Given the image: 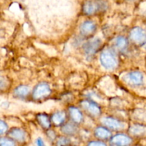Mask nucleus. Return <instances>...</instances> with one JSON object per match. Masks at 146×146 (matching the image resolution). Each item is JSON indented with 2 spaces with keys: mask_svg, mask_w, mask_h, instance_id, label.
I'll use <instances>...</instances> for the list:
<instances>
[{
  "mask_svg": "<svg viewBox=\"0 0 146 146\" xmlns=\"http://www.w3.org/2000/svg\"><path fill=\"white\" fill-rule=\"evenodd\" d=\"M36 143L38 145H44V142H43L41 138H38L36 141Z\"/></svg>",
  "mask_w": 146,
  "mask_h": 146,
  "instance_id": "25",
  "label": "nucleus"
},
{
  "mask_svg": "<svg viewBox=\"0 0 146 146\" xmlns=\"http://www.w3.org/2000/svg\"><path fill=\"white\" fill-rule=\"evenodd\" d=\"M100 61L103 66L107 69H113L117 66L116 57L110 50H106L101 54Z\"/></svg>",
  "mask_w": 146,
  "mask_h": 146,
  "instance_id": "2",
  "label": "nucleus"
},
{
  "mask_svg": "<svg viewBox=\"0 0 146 146\" xmlns=\"http://www.w3.org/2000/svg\"><path fill=\"white\" fill-rule=\"evenodd\" d=\"M70 113H71V116L74 122H81V120H82V114L81 113L79 110L76 108H70Z\"/></svg>",
  "mask_w": 146,
  "mask_h": 146,
  "instance_id": "13",
  "label": "nucleus"
},
{
  "mask_svg": "<svg viewBox=\"0 0 146 146\" xmlns=\"http://www.w3.org/2000/svg\"><path fill=\"white\" fill-rule=\"evenodd\" d=\"M7 81L6 78L1 75H0V91L4 90L7 87Z\"/></svg>",
  "mask_w": 146,
  "mask_h": 146,
  "instance_id": "22",
  "label": "nucleus"
},
{
  "mask_svg": "<svg viewBox=\"0 0 146 146\" xmlns=\"http://www.w3.org/2000/svg\"><path fill=\"white\" fill-rule=\"evenodd\" d=\"M101 44H102V41L99 38H94L84 44V49L86 54H94L98 51Z\"/></svg>",
  "mask_w": 146,
  "mask_h": 146,
  "instance_id": "4",
  "label": "nucleus"
},
{
  "mask_svg": "<svg viewBox=\"0 0 146 146\" xmlns=\"http://www.w3.org/2000/svg\"><path fill=\"white\" fill-rule=\"evenodd\" d=\"M8 130V126L4 121L0 120V135L4 134Z\"/></svg>",
  "mask_w": 146,
  "mask_h": 146,
  "instance_id": "21",
  "label": "nucleus"
},
{
  "mask_svg": "<svg viewBox=\"0 0 146 146\" xmlns=\"http://www.w3.org/2000/svg\"><path fill=\"white\" fill-rule=\"evenodd\" d=\"M38 121L44 128H48L50 126V121L48 117L44 114H41L38 115Z\"/></svg>",
  "mask_w": 146,
  "mask_h": 146,
  "instance_id": "17",
  "label": "nucleus"
},
{
  "mask_svg": "<svg viewBox=\"0 0 146 146\" xmlns=\"http://www.w3.org/2000/svg\"><path fill=\"white\" fill-rule=\"evenodd\" d=\"M128 45L126 38L123 36H119L115 39V46L119 49H124Z\"/></svg>",
  "mask_w": 146,
  "mask_h": 146,
  "instance_id": "18",
  "label": "nucleus"
},
{
  "mask_svg": "<svg viewBox=\"0 0 146 146\" xmlns=\"http://www.w3.org/2000/svg\"><path fill=\"white\" fill-rule=\"evenodd\" d=\"M89 145H98V146H105L106 144L104 143H101V142H91L88 144Z\"/></svg>",
  "mask_w": 146,
  "mask_h": 146,
  "instance_id": "24",
  "label": "nucleus"
},
{
  "mask_svg": "<svg viewBox=\"0 0 146 146\" xmlns=\"http://www.w3.org/2000/svg\"><path fill=\"white\" fill-rule=\"evenodd\" d=\"M96 136L98 137L100 139H107L111 136V133L109 131L104 128H98L95 131Z\"/></svg>",
  "mask_w": 146,
  "mask_h": 146,
  "instance_id": "12",
  "label": "nucleus"
},
{
  "mask_svg": "<svg viewBox=\"0 0 146 146\" xmlns=\"http://www.w3.org/2000/svg\"><path fill=\"white\" fill-rule=\"evenodd\" d=\"M66 118V114L64 112H58L54 114L52 117V121L55 125H58L62 123Z\"/></svg>",
  "mask_w": 146,
  "mask_h": 146,
  "instance_id": "14",
  "label": "nucleus"
},
{
  "mask_svg": "<svg viewBox=\"0 0 146 146\" xmlns=\"http://www.w3.org/2000/svg\"><path fill=\"white\" fill-rule=\"evenodd\" d=\"M145 131L146 129L144 126L136 125L131 127L129 130V132L133 135H141L142 134L145 133Z\"/></svg>",
  "mask_w": 146,
  "mask_h": 146,
  "instance_id": "15",
  "label": "nucleus"
},
{
  "mask_svg": "<svg viewBox=\"0 0 146 146\" xmlns=\"http://www.w3.org/2000/svg\"><path fill=\"white\" fill-rule=\"evenodd\" d=\"M102 122L108 128L113 130H121L123 128L124 124L120 122L118 120H115L112 118H105L102 120Z\"/></svg>",
  "mask_w": 146,
  "mask_h": 146,
  "instance_id": "7",
  "label": "nucleus"
},
{
  "mask_svg": "<svg viewBox=\"0 0 146 146\" xmlns=\"http://www.w3.org/2000/svg\"><path fill=\"white\" fill-rule=\"evenodd\" d=\"M9 135L13 139L16 140L19 142L25 141L26 134L22 130L19 129V128H12L11 131L9 132Z\"/></svg>",
  "mask_w": 146,
  "mask_h": 146,
  "instance_id": "10",
  "label": "nucleus"
},
{
  "mask_svg": "<svg viewBox=\"0 0 146 146\" xmlns=\"http://www.w3.org/2000/svg\"><path fill=\"white\" fill-rule=\"evenodd\" d=\"M106 8V3L103 0H88L84 5V11L86 14H94Z\"/></svg>",
  "mask_w": 146,
  "mask_h": 146,
  "instance_id": "1",
  "label": "nucleus"
},
{
  "mask_svg": "<svg viewBox=\"0 0 146 146\" xmlns=\"http://www.w3.org/2000/svg\"><path fill=\"white\" fill-rule=\"evenodd\" d=\"M51 94V89L48 84H41L37 86L33 93V96L35 99L44 98L48 96Z\"/></svg>",
  "mask_w": 146,
  "mask_h": 146,
  "instance_id": "5",
  "label": "nucleus"
},
{
  "mask_svg": "<svg viewBox=\"0 0 146 146\" xmlns=\"http://www.w3.org/2000/svg\"><path fill=\"white\" fill-rule=\"evenodd\" d=\"M62 131L66 134L72 135V134L75 133V132L76 131V128L73 124H67L63 127Z\"/></svg>",
  "mask_w": 146,
  "mask_h": 146,
  "instance_id": "19",
  "label": "nucleus"
},
{
  "mask_svg": "<svg viewBox=\"0 0 146 146\" xmlns=\"http://www.w3.org/2000/svg\"><path fill=\"white\" fill-rule=\"evenodd\" d=\"M131 38L136 44H144L146 41V33L143 29L135 27L131 31Z\"/></svg>",
  "mask_w": 146,
  "mask_h": 146,
  "instance_id": "3",
  "label": "nucleus"
},
{
  "mask_svg": "<svg viewBox=\"0 0 146 146\" xmlns=\"http://www.w3.org/2000/svg\"><path fill=\"white\" fill-rule=\"evenodd\" d=\"M132 140L127 135L123 134H119L111 139V143L114 145H128L131 143Z\"/></svg>",
  "mask_w": 146,
  "mask_h": 146,
  "instance_id": "6",
  "label": "nucleus"
},
{
  "mask_svg": "<svg viewBox=\"0 0 146 146\" xmlns=\"http://www.w3.org/2000/svg\"><path fill=\"white\" fill-rule=\"evenodd\" d=\"M96 30V25L91 21H86L82 24L81 27V32L85 36H89L94 34Z\"/></svg>",
  "mask_w": 146,
  "mask_h": 146,
  "instance_id": "9",
  "label": "nucleus"
},
{
  "mask_svg": "<svg viewBox=\"0 0 146 146\" xmlns=\"http://www.w3.org/2000/svg\"><path fill=\"white\" fill-rule=\"evenodd\" d=\"M128 78H129L130 81L134 85H139V84H142L143 81V74L138 71L131 72L128 75Z\"/></svg>",
  "mask_w": 146,
  "mask_h": 146,
  "instance_id": "11",
  "label": "nucleus"
},
{
  "mask_svg": "<svg viewBox=\"0 0 146 146\" xmlns=\"http://www.w3.org/2000/svg\"><path fill=\"white\" fill-rule=\"evenodd\" d=\"M81 104H82V106L84 107V109L86 110L89 113L94 115V116H97V115H99L100 113H101L100 108L96 105V104H94V103L86 101L82 102Z\"/></svg>",
  "mask_w": 146,
  "mask_h": 146,
  "instance_id": "8",
  "label": "nucleus"
},
{
  "mask_svg": "<svg viewBox=\"0 0 146 146\" xmlns=\"http://www.w3.org/2000/svg\"><path fill=\"white\" fill-rule=\"evenodd\" d=\"M15 145L11 140L7 138H0V145L1 146H13Z\"/></svg>",
  "mask_w": 146,
  "mask_h": 146,
  "instance_id": "20",
  "label": "nucleus"
},
{
  "mask_svg": "<svg viewBox=\"0 0 146 146\" xmlns=\"http://www.w3.org/2000/svg\"><path fill=\"white\" fill-rule=\"evenodd\" d=\"M68 143H69V141H68V139H66V138H61V139L58 141V145H66Z\"/></svg>",
  "mask_w": 146,
  "mask_h": 146,
  "instance_id": "23",
  "label": "nucleus"
},
{
  "mask_svg": "<svg viewBox=\"0 0 146 146\" xmlns=\"http://www.w3.org/2000/svg\"><path fill=\"white\" fill-rule=\"evenodd\" d=\"M29 91L30 89L28 86H20L17 87L15 89V94L17 96L24 97L27 95H28Z\"/></svg>",
  "mask_w": 146,
  "mask_h": 146,
  "instance_id": "16",
  "label": "nucleus"
}]
</instances>
